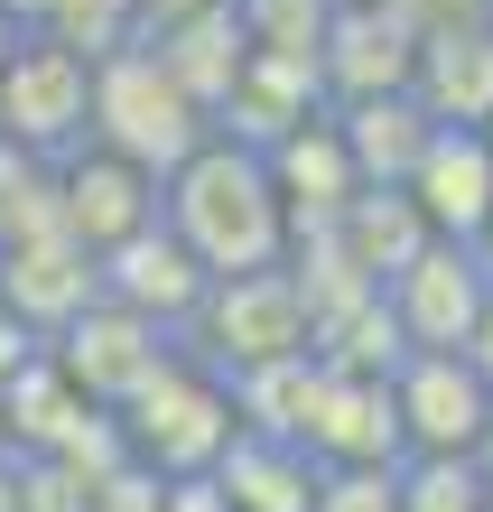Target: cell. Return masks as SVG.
Returning <instances> with one entry per match:
<instances>
[{
  "mask_svg": "<svg viewBox=\"0 0 493 512\" xmlns=\"http://www.w3.org/2000/svg\"><path fill=\"white\" fill-rule=\"evenodd\" d=\"M391 391V429H400V457H466L484 410H493V382L466 364V354H400L382 373Z\"/></svg>",
  "mask_w": 493,
  "mask_h": 512,
  "instance_id": "8992f818",
  "label": "cell"
},
{
  "mask_svg": "<svg viewBox=\"0 0 493 512\" xmlns=\"http://www.w3.org/2000/svg\"><path fill=\"white\" fill-rule=\"evenodd\" d=\"M38 354H47V336H28V326H19L10 308H0V382H10V373H28Z\"/></svg>",
  "mask_w": 493,
  "mask_h": 512,
  "instance_id": "603a6c76",
  "label": "cell"
},
{
  "mask_svg": "<svg viewBox=\"0 0 493 512\" xmlns=\"http://www.w3.org/2000/svg\"><path fill=\"white\" fill-rule=\"evenodd\" d=\"M177 354H196L214 382L261 373V364H280V354H307V308H298V289H289V261H280V270L205 280L196 317L177 326Z\"/></svg>",
  "mask_w": 493,
  "mask_h": 512,
  "instance_id": "277c9868",
  "label": "cell"
},
{
  "mask_svg": "<svg viewBox=\"0 0 493 512\" xmlns=\"http://www.w3.org/2000/svg\"><path fill=\"white\" fill-rule=\"evenodd\" d=\"M159 66L187 84V94L205 103V122H214V103L233 94V75H242V56H252V38H242V19H233V0H214V10H196V19H177V28H159Z\"/></svg>",
  "mask_w": 493,
  "mask_h": 512,
  "instance_id": "ac0fdd59",
  "label": "cell"
},
{
  "mask_svg": "<svg viewBox=\"0 0 493 512\" xmlns=\"http://www.w3.org/2000/svg\"><path fill=\"white\" fill-rule=\"evenodd\" d=\"M159 224L196 252L205 280H233V270H280L289 261V205L270 187L261 149H242L224 131H205L187 159L159 177Z\"/></svg>",
  "mask_w": 493,
  "mask_h": 512,
  "instance_id": "6da1fadb",
  "label": "cell"
},
{
  "mask_svg": "<svg viewBox=\"0 0 493 512\" xmlns=\"http://www.w3.org/2000/svg\"><path fill=\"white\" fill-rule=\"evenodd\" d=\"M94 289L112 298V308H131V317L177 336V326L196 317V298H205V270H196V252L177 243L159 215H149L140 233H121L112 252H94Z\"/></svg>",
  "mask_w": 493,
  "mask_h": 512,
  "instance_id": "7c38bea8",
  "label": "cell"
},
{
  "mask_svg": "<svg viewBox=\"0 0 493 512\" xmlns=\"http://www.w3.org/2000/svg\"><path fill=\"white\" fill-rule=\"evenodd\" d=\"M484 512H493V503H484Z\"/></svg>",
  "mask_w": 493,
  "mask_h": 512,
  "instance_id": "1f68e13d",
  "label": "cell"
},
{
  "mask_svg": "<svg viewBox=\"0 0 493 512\" xmlns=\"http://www.w3.org/2000/svg\"><path fill=\"white\" fill-rule=\"evenodd\" d=\"M400 196H410V215L428 224V243H475V233L493 224V149H484V131L428 122Z\"/></svg>",
  "mask_w": 493,
  "mask_h": 512,
  "instance_id": "30bf717a",
  "label": "cell"
},
{
  "mask_svg": "<svg viewBox=\"0 0 493 512\" xmlns=\"http://www.w3.org/2000/svg\"><path fill=\"white\" fill-rule=\"evenodd\" d=\"M410 56H419V19L400 0H335V19L317 38V84H326V103L410 94Z\"/></svg>",
  "mask_w": 493,
  "mask_h": 512,
  "instance_id": "9c48e42d",
  "label": "cell"
},
{
  "mask_svg": "<svg viewBox=\"0 0 493 512\" xmlns=\"http://www.w3.org/2000/svg\"><path fill=\"white\" fill-rule=\"evenodd\" d=\"M196 10H214V0H131V28H140V38H159V28L196 19Z\"/></svg>",
  "mask_w": 493,
  "mask_h": 512,
  "instance_id": "cb8c5ba5",
  "label": "cell"
},
{
  "mask_svg": "<svg viewBox=\"0 0 493 512\" xmlns=\"http://www.w3.org/2000/svg\"><path fill=\"white\" fill-rule=\"evenodd\" d=\"M205 475L233 512H307L317 503V457L298 438H270V429H233Z\"/></svg>",
  "mask_w": 493,
  "mask_h": 512,
  "instance_id": "2e32d148",
  "label": "cell"
},
{
  "mask_svg": "<svg viewBox=\"0 0 493 512\" xmlns=\"http://www.w3.org/2000/svg\"><path fill=\"white\" fill-rule=\"evenodd\" d=\"M84 103H94V66L56 47L47 28H19L10 66H0V140L56 168L66 149H84Z\"/></svg>",
  "mask_w": 493,
  "mask_h": 512,
  "instance_id": "5b68a950",
  "label": "cell"
},
{
  "mask_svg": "<svg viewBox=\"0 0 493 512\" xmlns=\"http://www.w3.org/2000/svg\"><path fill=\"white\" fill-rule=\"evenodd\" d=\"M466 252H475V270H484V289H493V224L475 233V243H466Z\"/></svg>",
  "mask_w": 493,
  "mask_h": 512,
  "instance_id": "4316f807",
  "label": "cell"
},
{
  "mask_svg": "<svg viewBox=\"0 0 493 512\" xmlns=\"http://www.w3.org/2000/svg\"><path fill=\"white\" fill-rule=\"evenodd\" d=\"M0 10H10V19L28 28V19H38V10H47V0H0Z\"/></svg>",
  "mask_w": 493,
  "mask_h": 512,
  "instance_id": "f1b7e54d",
  "label": "cell"
},
{
  "mask_svg": "<svg viewBox=\"0 0 493 512\" xmlns=\"http://www.w3.org/2000/svg\"><path fill=\"white\" fill-rule=\"evenodd\" d=\"M10 47H19V19H10V10H0V66H10Z\"/></svg>",
  "mask_w": 493,
  "mask_h": 512,
  "instance_id": "83f0119b",
  "label": "cell"
},
{
  "mask_svg": "<svg viewBox=\"0 0 493 512\" xmlns=\"http://www.w3.org/2000/svg\"><path fill=\"white\" fill-rule=\"evenodd\" d=\"M475 131H484V149H493V112H484V122H475Z\"/></svg>",
  "mask_w": 493,
  "mask_h": 512,
  "instance_id": "4dcf8cb0",
  "label": "cell"
},
{
  "mask_svg": "<svg viewBox=\"0 0 493 512\" xmlns=\"http://www.w3.org/2000/svg\"><path fill=\"white\" fill-rule=\"evenodd\" d=\"M335 112V140H345V159L363 187H400L419 159V140H428V112L410 94H354V103H326Z\"/></svg>",
  "mask_w": 493,
  "mask_h": 512,
  "instance_id": "e0dca14e",
  "label": "cell"
},
{
  "mask_svg": "<svg viewBox=\"0 0 493 512\" xmlns=\"http://www.w3.org/2000/svg\"><path fill=\"white\" fill-rule=\"evenodd\" d=\"M205 131H214L205 103L159 66V47H149V38L94 56V103H84V140H94V149H112V159H131L149 177H168Z\"/></svg>",
  "mask_w": 493,
  "mask_h": 512,
  "instance_id": "7a4b0ae2",
  "label": "cell"
},
{
  "mask_svg": "<svg viewBox=\"0 0 493 512\" xmlns=\"http://www.w3.org/2000/svg\"><path fill=\"white\" fill-rule=\"evenodd\" d=\"M168 354H177L168 326H149V317H131V308H112V298H94L84 317H66V326L47 336V364L66 373L94 410H121L149 373L168 364Z\"/></svg>",
  "mask_w": 493,
  "mask_h": 512,
  "instance_id": "52a82bcc",
  "label": "cell"
},
{
  "mask_svg": "<svg viewBox=\"0 0 493 512\" xmlns=\"http://www.w3.org/2000/svg\"><path fill=\"white\" fill-rule=\"evenodd\" d=\"M466 457H475V475L493 485V410H484V429H475V447H466Z\"/></svg>",
  "mask_w": 493,
  "mask_h": 512,
  "instance_id": "484cf974",
  "label": "cell"
},
{
  "mask_svg": "<svg viewBox=\"0 0 493 512\" xmlns=\"http://www.w3.org/2000/svg\"><path fill=\"white\" fill-rule=\"evenodd\" d=\"M475 19H484V28H493V0H475Z\"/></svg>",
  "mask_w": 493,
  "mask_h": 512,
  "instance_id": "f546056e",
  "label": "cell"
},
{
  "mask_svg": "<svg viewBox=\"0 0 493 512\" xmlns=\"http://www.w3.org/2000/svg\"><path fill=\"white\" fill-rule=\"evenodd\" d=\"M391 503L400 512H484L493 485L475 475V457H391Z\"/></svg>",
  "mask_w": 493,
  "mask_h": 512,
  "instance_id": "d6986e66",
  "label": "cell"
},
{
  "mask_svg": "<svg viewBox=\"0 0 493 512\" xmlns=\"http://www.w3.org/2000/svg\"><path fill=\"white\" fill-rule=\"evenodd\" d=\"M47 224H56V168L0 140V252L28 243V233H47Z\"/></svg>",
  "mask_w": 493,
  "mask_h": 512,
  "instance_id": "ffe728a7",
  "label": "cell"
},
{
  "mask_svg": "<svg viewBox=\"0 0 493 512\" xmlns=\"http://www.w3.org/2000/svg\"><path fill=\"white\" fill-rule=\"evenodd\" d=\"M94 298H103V289H94V252H75L56 224L0 252V308H10L28 336H56V326L84 317Z\"/></svg>",
  "mask_w": 493,
  "mask_h": 512,
  "instance_id": "5bb4252c",
  "label": "cell"
},
{
  "mask_svg": "<svg viewBox=\"0 0 493 512\" xmlns=\"http://www.w3.org/2000/svg\"><path fill=\"white\" fill-rule=\"evenodd\" d=\"M484 298L493 289H484V270H475L466 243H419L382 280V308H391V326H400V345H410V354H456Z\"/></svg>",
  "mask_w": 493,
  "mask_h": 512,
  "instance_id": "ba28073f",
  "label": "cell"
},
{
  "mask_svg": "<svg viewBox=\"0 0 493 512\" xmlns=\"http://www.w3.org/2000/svg\"><path fill=\"white\" fill-rule=\"evenodd\" d=\"M456 354H466V364L493 382V298H484V308H475V326H466V345H456Z\"/></svg>",
  "mask_w": 493,
  "mask_h": 512,
  "instance_id": "d4e9b609",
  "label": "cell"
},
{
  "mask_svg": "<svg viewBox=\"0 0 493 512\" xmlns=\"http://www.w3.org/2000/svg\"><path fill=\"white\" fill-rule=\"evenodd\" d=\"M28 28H47V38H56V47H75L84 66L140 38V28H131V0H47V10L28 19Z\"/></svg>",
  "mask_w": 493,
  "mask_h": 512,
  "instance_id": "44dd1931",
  "label": "cell"
},
{
  "mask_svg": "<svg viewBox=\"0 0 493 512\" xmlns=\"http://www.w3.org/2000/svg\"><path fill=\"white\" fill-rule=\"evenodd\" d=\"M410 103L428 122H456L475 131L493 112V28L484 19H447V28H419V56H410Z\"/></svg>",
  "mask_w": 493,
  "mask_h": 512,
  "instance_id": "9a60e30c",
  "label": "cell"
},
{
  "mask_svg": "<svg viewBox=\"0 0 493 512\" xmlns=\"http://www.w3.org/2000/svg\"><path fill=\"white\" fill-rule=\"evenodd\" d=\"M149 215H159V177L112 159V149H66L56 159V233H66L75 252H112L121 233H140Z\"/></svg>",
  "mask_w": 493,
  "mask_h": 512,
  "instance_id": "8fae6325",
  "label": "cell"
},
{
  "mask_svg": "<svg viewBox=\"0 0 493 512\" xmlns=\"http://www.w3.org/2000/svg\"><path fill=\"white\" fill-rule=\"evenodd\" d=\"M233 429H242V419H233V391L214 382L196 354H168V364L112 410L121 457L149 466L159 485H177V475H205L214 457H224V438H233Z\"/></svg>",
  "mask_w": 493,
  "mask_h": 512,
  "instance_id": "3957f363",
  "label": "cell"
},
{
  "mask_svg": "<svg viewBox=\"0 0 493 512\" xmlns=\"http://www.w3.org/2000/svg\"><path fill=\"white\" fill-rule=\"evenodd\" d=\"M307 512H400L391 466H317V503Z\"/></svg>",
  "mask_w": 493,
  "mask_h": 512,
  "instance_id": "7402d4cb",
  "label": "cell"
},
{
  "mask_svg": "<svg viewBox=\"0 0 493 512\" xmlns=\"http://www.w3.org/2000/svg\"><path fill=\"white\" fill-rule=\"evenodd\" d=\"M261 168H270V187H280V205H289V233H326V224L354 205V187H363L354 159H345V140H335V112H326V103L270 140Z\"/></svg>",
  "mask_w": 493,
  "mask_h": 512,
  "instance_id": "4fadbf2b",
  "label": "cell"
}]
</instances>
